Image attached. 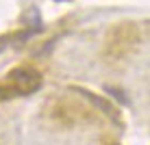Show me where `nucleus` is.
Wrapping results in <instances>:
<instances>
[{
  "instance_id": "f257e3e1",
  "label": "nucleus",
  "mask_w": 150,
  "mask_h": 145,
  "mask_svg": "<svg viewBox=\"0 0 150 145\" xmlns=\"http://www.w3.org/2000/svg\"><path fill=\"white\" fill-rule=\"evenodd\" d=\"M41 87V74L33 67H15L7 78L0 80V100H11L18 95L35 93Z\"/></svg>"
},
{
  "instance_id": "f03ea898",
  "label": "nucleus",
  "mask_w": 150,
  "mask_h": 145,
  "mask_svg": "<svg viewBox=\"0 0 150 145\" xmlns=\"http://www.w3.org/2000/svg\"><path fill=\"white\" fill-rule=\"evenodd\" d=\"M72 89H74L76 93H81L83 97H87V100L91 102V104H96L98 108H100V111H105V113H109V115H113V104L111 102H107V100H102L100 95H94V93H89V91H85L83 89V87H72Z\"/></svg>"
},
{
  "instance_id": "7ed1b4c3",
  "label": "nucleus",
  "mask_w": 150,
  "mask_h": 145,
  "mask_svg": "<svg viewBox=\"0 0 150 145\" xmlns=\"http://www.w3.org/2000/svg\"><path fill=\"white\" fill-rule=\"evenodd\" d=\"M107 93H109V95H113L117 102H120V104H128V97L124 95V93L117 89V87H107Z\"/></svg>"
},
{
  "instance_id": "20e7f679",
  "label": "nucleus",
  "mask_w": 150,
  "mask_h": 145,
  "mask_svg": "<svg viewBox=\"0 0 150 145\" xmlns=\"http://www.w3.org/2000/svg\"><path fill=\"white\" fill-rule=\"evenodd\" d=\"M11 37H13V35H0V50L7 48V43L11 41Z\"/></svg>"
},
{
  "instance_id": "39448f33",
  "label": "nucleus",
  "mask_w": 150,
  "mask_h": 145,
  "mask_svg": "<svg viewBox=\"0 0 150 145\" xmlns=\"http://www.w3.org/2000/svg\"><path fill=\"white\" fill-rule=\"evenodd\" d=\"M113 145H117V143H113Z\"/></svg>"
}]
</instances>
